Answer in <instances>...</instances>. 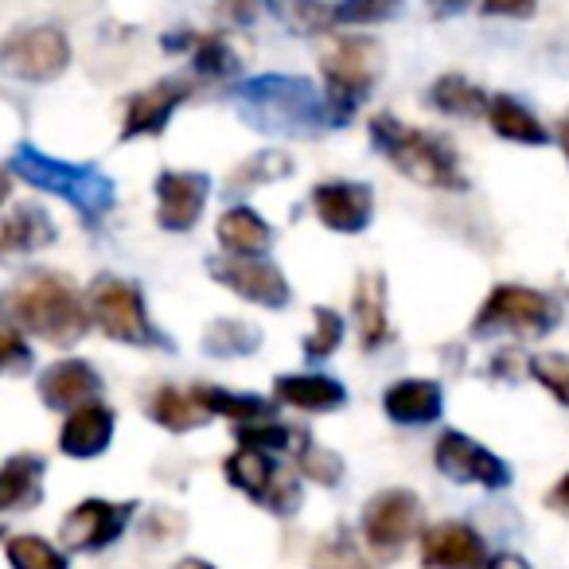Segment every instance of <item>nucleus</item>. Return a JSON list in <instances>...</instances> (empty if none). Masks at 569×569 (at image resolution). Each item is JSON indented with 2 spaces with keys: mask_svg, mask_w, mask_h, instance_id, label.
Masks as SVG:
<instances>
[{
  "mask_svg": "<svg viewBox=\"0 0 569 569\" xmlns=\"http://www.w3.org/2000/svg\"><path fill=\"white\" fill-rule=\"evenodd\" d=\"M371 133L387 149V157L398 164V172L410 176L413 183H421V188H452V191L465 188L457 157H452V149L441 137L406 129L395 118H387V113H379L371 121Z\"/></svg>",
  "mask_w": 569,
  "mask_h": 569,
  "instance_id": "obj_2",
  "label": "nucleus"
},
{
  "mask_svg": "<svg viewBox=\"0 0 569 569\" xmlns=\"http://www.w3.org/2000/svg\"><path fill=\"white\" fill-rule=\"evenodd\" d=\"M558 137H561V149H566V157H569V113L558 121Z\"/></svg>",
  "mask_w": 569,
  "mask_h": 569,
  "instance_id": "obj_41",
  "label": "nucleus"
},
{
  "mask_svg": "<svg viewBox=\"0 0 569 569\" xmlns=\"http://www.w3.org/2000/svg\"><path fill=\"white\" fill-rule=\"evenodd\" d=\"M90 320L102 328L106 336L121 343H149L152 325L144 317V301L133 284L118 281V277H102V281L90 289Z\"/></svg>",
  "mask_w": 569,
  "mask_h": 569,
  "instance_id": "obj_6",
  "label": "nucleus"
},
{
  "mask_svg": "<svg viewBox=\"0 0 569 569\" xmlns=\"http://www.w3.org/2000/svg\"><path fill=\"white\" fill-rule=\"evenodd\" d=\"M214 277H219L227 289H234L238 297L253 305H266V309H281L289 301V284H284L281 269H273L261 258H230L214 261Z\"/></svg>",
  "mask_w": 569,
  "mask_h": 569,
  "instance_id": "obj_11",
  "label": "nucleus"
},
{
  "mask_svg": "<svg viewBox=\"0 0 569 569\" xmlns=\"http://www.w3.org/2000/svg\"><path fill=\"white\" fill-rule=\"evenodd\" d=\"M550 507H558V511H569V476H561V480L553 483V491H550Z\"/></svg>",
  "mask_w": 569,
  "mask_h": 569,
  "instance_id": "obj_39",
  "label": "nucleus"
},
{
  "mask_svg": "<svg viewBox=\"0 0 569 569\" xmlns=\"http://www.w3.org/2000/svg\"><path fill=\"white\" fill-rule=\"evenodd\" d=\"M67 59H71V48H67V36L59 28H28V32H17L0 43V71L28 82L56 79L67 67Z\"/></svg>",
  "mask_w": 569,
  "mask_h": 569,
  "instance_id": "obj_8",
  "label": "nucleus"
},
{
  "mask_svg": "<svg viewBox=\"0 0 569 569\" xmlns=\"http://www.w3.org/2000/svg\"><path fill=\"white\" fill-rule=\"evenodd\" d=\"M277 402L284 406H297V410H309V413H320V410H340L343 406V387L328 375H284L277 379L273 387Z\"/></svg>",
  "mask_w": 569,
  "mask_h": 569,
  "instance_id": "obj_20",
  "label": "nucleus"
},
{
  "mask_svg": "<svg viewBox=\"0 0 569 569\" xmlns=\"http://www.w3.org/2000/svg\"><path fill=\"white\" fill-rule=\"evenodd\" d=\"M219 242L227 246V253L234 258H258L269 246V227L246 207H234L219 219Z\"/></svg>",
  "mask_w": 569,
  "mask_h": 569,
  "instance_id": "obj_24",
  "label": "nucleus"
},
{
  "mask_svg": "<svg viewBox=\"0 0 569 569\" xmlns=\"http://www.w3.org/2000/svg\"><path fill=\"white\" fill-rule=\"evenodd\" d=\"M149 413L164 429H172V433H188V429L203 426V421L211 418V413L196 402V395H183V390H176V387H160L149 402Z\"/></svg>",
  "mask_w": 569,
  "mask_h": 569,
  "instance_id": "obj_26",
  "label": "nucleus"
},
{
  "mask_svg": "<svg viewBox=\"0 0 569 569\" xmlns=\"http://www.w3.org/2000/svg\"><path fill=\"white\" fill-rule=\"evenodd\" d=\"M437 468L449 480L480 483V488H507L511 483V468L499 457H491L488 449H480L476 441H468L465 433H445L437 441Z\"/></svg>",
  "mask_w": 569,
  "mask_h": 569,
  "instance_id": "obj_10",
  "label": "nucleus"
},
{
  "mask_svg": "<svg viewBox=\"0 0 569 569\" xmlns=\"http://www.w3.org/2000/svg\"><path fill=\"white\" fill-rule=\"evenodd\" d=\"M530 371H535V379L542 382V387L553 390V398H558L561 406H569V356H538L535 363H530Z\"/></svg>",
  "mask_w": 569,
  "mask_h": 569,
  "instance_id": "obj_31",
  "label": "nucleus"
},
{
  "mask_svg": "<svg viewBox=\"0 0 569 569\" xmlns=\"http://www.w3.org/2000/svg\"><path fill=\"white\" fill-rule=\"evenodd\" d=\"M40 496V460L36 457H17L0 468V511L20 503H36Z\"/></svg>",
  "mask_w": 569,
  "mask_h": 569,
  "instance_id": "obj_27",
  "label": "nucleus"
},
{
  "mask_svg": "<svg viewBox=\"0 0 569 569\" xmlns=\"http://www.w3.org/2000/svg\"><path fill=\"white\" fill-rule=\"evenodd\" d=\"M483 569H530V566L519 558V553H499V558H491Z\"/></svg>",
  "mask_w": 569,
  "mask_h": 569,
  "instance_id": "obj_40",
  "label": "nucleus"
},
{
  "mask_svg": "<svg viewBox=\"0 0 569 569\" xmlns=\"http://www.w3.org/2000/svg\"><path fill=\"white\" fill-rule=\"evenodd\" d=\"M56 238L48 214L36 207H17L12 214H0V253H32Z\"/></svg>",
  "mask_w": 569,
  "mask_h": 569,
  "instance_id": "obj_23",
  "label": "nucleus"
},
{
  "mask_svg": "<svg viewBox=\"0 0 569 569\" xmlns=\"http://www.w3.org/2000/svg\"><path fill=\"white\" fill-rule=\"evenodd\" d=\"M110 437H113V413L102 402H87L67 418L59 445H63L67 457H98L110 445Z\"/></svg>",
  "mask_w": 569,
  "mask_h": 569,
  "instance_id": "obj_19",
  "label": "nucleus"
},
{
  "mask_svg": "<svg viewBox=\"0 0 569 569\" xmlns=\"http://www.w3.org/2000/svg\"><path fill=\"white\" fill-rule=\"evenodd\" d=\"M351 309H356V328L363 336L367 348H379L387 340V277L363 273L351 293Z\"/></svg>",
  "mask_w": 569,
  "mask_h": 569,
  "instance_id": "obj_22",
  "label": "nucleus"
},
{
  "mask_svg": "<svg viewBox=\"0 0 569 569\" xmlns=\"http://www.w3.org/2000/svg\"><path fill=\"white\" fill-rule=\"evenodd\" d=\"M488 121L499 137L519 144H546V129L527 106H519L515 98H491L488 106Z\"/></svg>",
  "mask_w": 569,
  "mask_h": 569,
  "instance_id": "obj_25",
  "label": "nucleus"
},
{
  "mask_svg": "<svg viewBox=\"0 0 569 569\" xmlns=\"http://www.w3.org/2000/svg\"><path fill=\"white\" fill-rule=\"evenodd\" d=\"M4 199H9V176L0 172V203H4Z\"/></svg>",
  "mask_w": 569,
  "mask_h": 569,
  "instance_id": "obj_43",
  "label": "nucleus"
},
{
  "mask_svg": "<svg viewBox=\"0 0 569 569\" xmlns=\"http://www.w3.org/2000/svg\"><path fill=\"white\" fill-rule=\"evenodd\" d=\"M157 199H160V227L168 230H188L196 227L199 211L207 203V176L203 172H164L157 180Z\"/></svg>",
  "mask_w": 569,
  "mask_h": 569,
  "instance_id": "obj_15",
  "label": "nucleus"
},
{
  "mask_svg": "<svg viewBox=\"0 0 569 569\" xmlns=\"http://www.w3.org/2000/svg\"><path fill=\"white\" fill-rule=\"evenodd\" d=\"M176 569H211V566H207V561H199V558H188V561H180Z\"/></svg>",
  "mask_w": 569,
  "mask_h": 569,
  "instance_id": "obj_42",
  "label": "nucleus"
},
{
  "mask_svg": "<svg viewBox=\"0 0 569 569\" xmlns=\"http://www.w3.org/2000/svg\"><path fill=\"white\" fill-rule=\"evenodd\" d=\"M129 519V507L106 503V499H87L63 519V546L71 550H98L113 542Z\"/></svg>",
  "mask_w": 569,
  "mask_h": 569,
  "instance_id": "obj_14",
  "label": "nucleus"
},
{
  "mask_svg": "<svg viewBox=\"0 0 569 569\" xmlns=\"http://www.w3.org/2000/svg\"><path fill=\"white\" fill-rule=\"evenodd\" d=\"M196 67L203 74H230L238 63H234V51L227 48L222 36H207V40H199V48H196Z\"/></svg>",
  "mask_w": 569,
  "mask_h": 569,
  "instance_id": "obj_32",
  "label": "nucleus"
},
{
  "mask_svg": "<svg viewBox=\"0 0 569 569\" xmlns=\"http://www.w3.org/2000/svg\"><path fill=\"white\" fill-rule=\"evenodd\" d=\"M421 530V503L410 491H382L363 511V538L379 558H398Z\"/></svg>",
  "mask_w": 569,
  "mask_h": 569,
  "instance_id": "obj_7",
  "label": "nucleus"
},
{
  "mask_svg": "<svg viewBox=\"0 0 569 569\" xmlns=\"http://www.w3.org/2000/svg\"><path fill=\"white\" fill-rule=\"evenodd\" d=\"M289 172V160H281L277 152H266L261 160H250V164H242L234 172V188L246 191L253 180H273V176H284Z\"/></svg>",
  "mask_w": 569,
  "mask_h": 569,
  "instance_id": "obj_34",
  "label": "nucleus"
},
{
  "mask_svg": "<svg viewBox=\"0 0 569 569\" xmlns=\"http://www.w3.org/2000/svg\"><path fill=\"white\" fill-rule=\"evenodd\" d=\"M433 106L445 113H457V118H476L480 110H488V98H483L480 87H472L460 74H445L433 87Z\"/></svg>",
  "mask_w": 569,
  "mask_h": 569,
  "instance_id": "obj_28",
  "label": "nucleus"
},
{
  "mask_svg": "<svg viewBox=\"0 0 569 569\" xmlns=\"http://www.w3.org/2000/svg\"><path fill=\"white\" fill-rule=\"evenodd\" d=\"M301 468H305V476H312V480H320V483H336V480H340V457H332V452H325V449H309V452H305Z\"/></svg>",
  "mask_w": 569,
  "mask_h": 569,
  "instance_id": "obj_36",
  "label": "nucleus"
},
{
  "mask_svg": "<svg viewBox=\"0 0 569 569\" xmlns=\"http://www.w3.org/2000/svg\"><path fill=\"white\" fill-rule=\"evenodd\" d=\"M183 94H188V82L172 79V82H157V87L141 90V94L129 102V113H126V129H121V137H144V133H160L164 129V121L172 118V110L183 102Z\"/></svg>",
  "mask_w": 569,
  "mask_h": 569,
  "instance_id": "obj_18",
  "label": "nucleus"
},
{
  "mask_svg": "<svg viewBox=\"0 0 569 569\" xmlns=\"http://www.w3.org/2000/svg\"><path fill=\"white\" fill-rule=\"evenodd\" d=\"M238 106L261 129H301L328 118V102H320L317 90L309 82H289V79L250 82V87L238 90Z\"/></svg>",
  "mask_w": 569,
  "mask_h": 569,
  "instance_id": "obj_3",
  "label": "nucleus"
},
{
  "mask_svg": "<svg viewBox=\"0 0 569 569\" xmlns=\"http://www.w3.org/2000/svg\"><path fill=\"white\" fill-rule=\"evenodd\" d=\"M40 395L51 410H79V406L94 402L98 375H94V367L82 363V359H67V363H56L43 375Z\"/></svg>",
  "mask_w": 569,
  "mask_h": 569,
  "instance_id": "obj_17",
  "label": "nucleus"
},
{
  "mask_svg": "<svg viewBox=\"0 0 569 569\" xmlns=\"http://www.w3.org/2000/svg\"><path fill=\"white\" fill-rule=\"evenodd\" d=\"M238 336H242V340H258V332H253L250 325H242V320H219V325L207 332V343L214 348L219 340H227L219 348V356H227V351H250V348H242V343H238Z\"/></svg>",
  "mask_w": 569,
  "mask_h": 569,
  "instance_id": "obj_35",
  "label": "nucleus"
},
{
  "mask_svg": "<svg viewBox=\"0 0 569 569\" xmlns=\"http://www.w3.org/2000/svg\"><path fill=\"white\" fill-rule=\"evenodd\" d=\"M227 480L238 483L242 491H250L258 503H273V507H281V511L289 507V499L297 503L293 476L277 472L266 452H258V449H238L234 457L227 460Z\"/></svg>",
  "mask_w": 569,
  "mask_h": 569,
  "instance_id": "obj_12",
  "label": "nucleus"
},
{
  "mask_svg": "<svg viewBox=\"0 0 569 569\" xmlns=\"http://www.w3.org/2000/svg\"><path fill=\"white\" fill-rule=\"evenodd\" d=\"M9 561H12V569H67L59 550L43 542V538H12Z\"/></svg>",
  "mask_w": 569,
  "mask_h": 569,
  "instance_id": "obj_30",
  "label": "nucleus"
},
{
  "mask_svg": "<svg viewBox=\"0 0 569 569\" xmlns=\"http://www.w3.org/2000/svg\"><path fill=\"white\" fill-rule=\"evenodd\" d=\"M312 207H317V219L332 230H363L371 222V211H375V196L367 183H320L312 191Z\"/></svg>",
  "mask_w": 569,
  "mask_h": 569,
  "instance_id": "obj_13",
  "label": "nucleus"
},
{
  "mask_svg": "<svg viewBox=\"0 0 569 569\" xmlns=\"http://www.w3.org/2000/svg\"><path fill=\"white\" fill-rule=\"evenodd\" d=\"M382 406L402 426H426V421H433L441 413V387L429 379H406L387 390Z\"/></svg>",
  "mask_w": 569,
  "mask_h": 569,
  "instance_id": "obj_21",
  "label": "nucleus"
},
{
  "mask_svg": "<svg viewBox=\"0 0 569 569\" xmlns=\"http://www.w3.org/2000/svg\"><path fill=\"white\" fill-rule=\"evenodd\" d=\"M196 402L203 406L207 413H222V418H234V421H261L266 418V402H261V398L227 395V390H219V387H199Z\"/></svg>",
  "mask_w": 569,
  "mask_h": 569,
  "instance_id": "obj_29",
  "label": "nucleus"
},
{
  "mask_svg": "<svg viewBox=\"0 0 569 569\" xmlns=\"http://www.w3.org/2000/svg\"><path fill=\"white\" fill-rule=\"evenodd\" d=\"M340 336H343V320L332 309H317V332L305 340V351L309 356H332Z\"/></svg>",
  "mask_w": 569,
  "mask_h": 569,
  "instance_id": "obj_33",
  "label": "nucleus"
},
{
  "mask_svg": "<svg viewBox=\"0 0 569 569\" xmlns=\"http://www.w3.org/2000/svg\"><path fill=\"white\" fill-rule=\"evenodd\" d=\"M12 312H17V320L28 332L43 336V340L59 343V348L74 343L90 325V312L82 309L79 293H74L63 277H51V273L28 277L17 293H12Z\"/></svg>",
  "mask_w": 569,
  "mask_h": 569,
  "instance_id": "obj_1",
  "label": "nucleus"
},
{
  "mask_svg": "<svg viewBox=\"0 0 569 569\" xmlns=\"http://www.w3.org/2000/svg\"><path fill=\"white\" fill-rule=\"evenodd\" d=\"M17 172L24 176V180L40 183V188L59 191L63 199H71V203L79 207L87 219H98V214H102L106 207H110V199H113L110 180H106V176H98L94 168L59 164V160L40 157V152H32V149H20Z\"/></svg>",
  "mask_w": 569,
  "mask_h": 569,
  "instance_id": "obj_4",
  "label": "nucleus"
},
{
  "mask_svg": "<svg viewBox=\"0 0 569 569\" xmlns=\"http://www.w3.org/2000/svg\"><path fill=\"white\" fill-rule=\"evenodd\" d=\"M421 553H426L429 569H483V542L472 527L465 522H441V527L426 530L421 538Z\"/></svg>",
  "mask_w": 569,
  "mask_h": 569,
  "instance_id": "obj_16",
  "label": "nucleus"
},
{
  "mask_svg": "<svg viewBox=\"0 0 569 569\" xmlns=\"http://www.w3.org/2000/svg\"><path fill=\"white\" fill-rule=\"evenodd\" d=\"M317 569H367L363 561L356 558V553H328V558H320V566Z\"/></svg>",
  "mask_w": 569,
  "mask_h": 569,
  "instance_id": "obj_38",
  "label": "nucleus"
},
{
  "mask_svg": "<svg viewBox=\"0 0 569 569\" xmlns=\"http://www.w3.org/2000/svg\"><path fill=\"white\" fill-rule=\"evenodd\" d=\"M325 79H328V102L351 106L375 87L382 67V51L367 36H348L325 56Z\"/></svg>",
  "mask_w": 569,
  "mask_h": 569,
  "instance_id": "obj_5",
  "label": "nucleus"
},
{
  "mask_svg": "<svg viewBox=\"0 0 569 569\" xmlns=\"http://www.w3.org/2000/svg\"><path fill=\"white\" fill-rule=\"evenodd\" d=\"M28 363V348L9 325H0V367H20Z\"/></svg>",
  "mask_w": 569,
  "mask_h": 569,
  "instance_id": "obj_37",
  "label": "nucleus"
},
{
  "mask_svg": "<svg viewBox=\"0 0 569 569\" xmlns=\"http://www.w3.org/2000/svg\"><path fill=\"white\" fill-rule=\"evenodd\" d=\"M553 325V305L535 289L522 284H503L488 297V305L476 317V332H527L538 336Z\"/></svg>",
  "mask_w": 569,
  "mask_h": 569,
  "instance_id": "obj_9",
  "label": "nucleus"
}]
</instances>
